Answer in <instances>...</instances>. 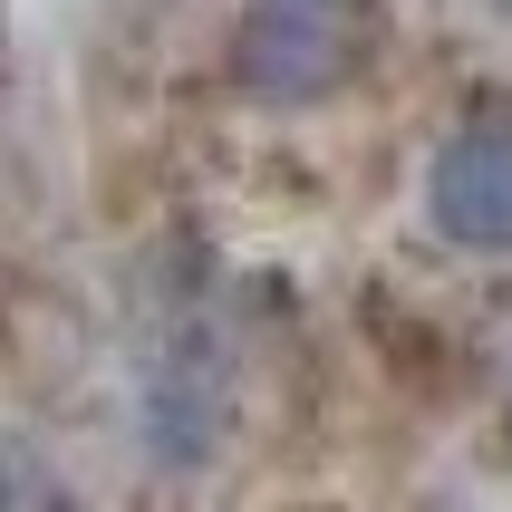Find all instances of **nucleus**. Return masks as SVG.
Masks as SVG:
<instances>
[{
	"label": "nucleus",
	"mask_w": 512,
	"mask_h": 512,
	"mask_svg": "<svg viewBox=\"0 0 512 512\" xmlns=\"http://www.w3.org/2000/svg\"><path fill=\"white\" fill-rule=\"evenodd\" d=\"M426 223L464 252H512V116H474L435 145Z\"/></svg>",
	"instance_id": "2"
},
{
	"label": "nucleus",
	"mask_w": 512,
	"mask_h": 512,
	"mask_svg": "<svg viewBox=\"0 0 512 512\" xmlns=\"http://www.w3.org/2000/svg\"><path fill=\"white\" fill-rule=\"evenodd\" d=\"M232 416V377H223V348L203 329H174L155 358H145V435L165 464H194L213 455V435Z\"/></svg>",
	"instance_id": "3"
},
{
	"label": "nucleus",
	"mask_w": 512,
	"mask_h": 512,
	"mask_svg": "<svg viewBox=\"0 0 512 512\" xmlns=\"http://www.w3.org/2000/svg\"><path fill=\"white\" fill-rule=\"evenodd\" d=\"M232 68L261 107H319L358 68V0H242Z\"/></svg>",
	"instance_id": "1"
}]
</instances>
